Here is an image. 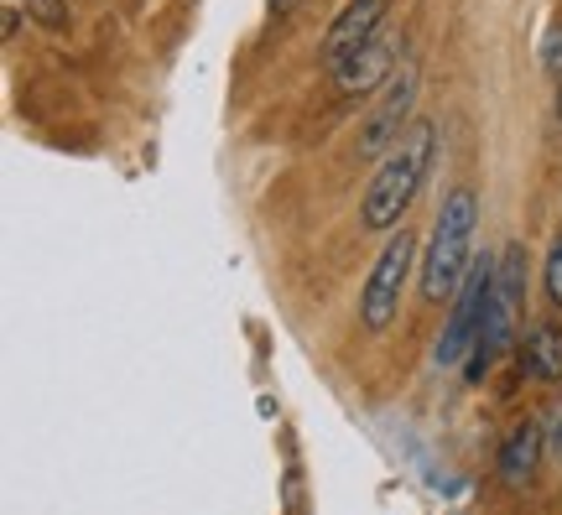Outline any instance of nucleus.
Wrapping results in <instances>:
<instances>
[{
  "label": "nucleus",
  "mask_w": 562,
  "mask_h": 515,
  "mask_svg": "<svg viewBox=\"0 0 562 515\" xmlns=\"http://www.w3.org/2000/svg\"><path fill=\"white\" fill-rule=\"evenodd\" d=\"M432 152H438V125H432V120H412V131L375 161V178L364 182V199H360V224L364 229H375V235L402 229L406 209H412V199H417V188L427 182Z\"/></svg>",
  "instance_id": "f257e3e1"
},
{
  "label": "nucleus",
  "mask_w": 562,
  "mask_h": 515,
  "mask_svg": "<svg viewBox=\"0 0 562 515\" xmlns=\"http://www.w3.org/2000/svg\"><path fill=\"white\" fill-rule=\"evenodd\" d=\"M474 229H480V199H474V188L459 182L442 199L438 219H432V235L422 245L417 260L422 302H448L459 292V281L469 277V260H474Z\"/></svg>",
  "instance_id": "f03ea898"
},
{
  "label": "nucleus",
  "mask_w": 562,
  "mask_h": 515,
  "mask_svg": "<svg viewBox=\"0 0 562 515\" xmlns=\"http://www.w3.org/2000/svg\"><path fill=\"white\" fill-rule=\"evenodd\" d=\"M417 271V235L412 229H391L381 245V256L370 266V277L360 287V323L370 334H385L396 313H402V298H406V281Z\"/></svg>",
  "instance_id": "7ed1b4c3"
},
{
  "label": "nucleus",
  "mask_w": 562,
  "mask_h": 515,
  "mask_svg": "<svg viewBox=\"0 0 562 515\" xmlns=\"http://www.w3.org/2000/svg\"><path fill=\"white\" fill-rule=\"evenodd\" d=\"M490 292H495V256H474L469 260V277L453 292V313L442 323L438 349H432L438 370H459L463 359H469V349H474V338L484 328V313H490Z\"/></svg>",
  "instance_id": "20e7f679"
},
{
  "label": "nucleus",
  "mask_w": 562,
  "mask_h": 515,
  "mask_svg": "<svg viewBox=\"0 0 562 515\" xmlns=\"http://www.w3.org/2000/svg\"><path fill=\"white\" fill-rule=\"evenodd\" d=\"M417 89H422V68L412 58H402V68L391 74V83H385L381 94H375V104H370V115L360 120V157L381 161L396 141L412 131V110H417Z\"/></svg>",
  "instance_id": "39448f33"
},
{
  "label": "nucleus",
  "mask_w": 562,
  "mask_h": 515,
  "mask_svg": "<svg viewBox=\"0 0 562 515\" xmlns=\"http://www.w3.org/2000/svg\"><path fill=\"white\" fill-rule=\"evenodd\" d=\"M402 58H406L402 37L381 32V37H370L364 47L344 53V58L328 68V79H334V89H339L344 100H370V94H381L385 83H391V74L402 68Z\"/></svg>",
  "instance_id": "423d86ee"
},
{
  "label": "nucleus",
  "mask_w": 562,
  "mask_h": 515,
  "mask_svg": "<svg viewBox=\"0 0 562 515\" xmlns=\"http://www.w3.org/2000/svg\"><path fill=\"white\" fill-rule=\"evenodd\" d=\"M385 16H391V0H349L339 16L328 21V32H323V42H318L323 68H334L344 53H355V47H364L370 37H381Z\"/></svg>",
  "instance_id": "0eeeda50"
},
{
  "label": "nucleus",
  "mask_w": 562,
  "mask_h": 515,
  "mask_svg": "<svg viewBox=\"0 0 562 515\" xmlns=\"http://www.w3.org/2000/svg\"><path fill=\"white\" fill-rule=\"evenodd\" d=\"M547 458V427L542 422H516L501 443V458H495V474H501L505 490H526L537 469Z\"/></svg>",
  "instance_id": "6e6552de"
},
{
  "label": "nucleus",
  "mask_w": 562,
  "mask_h": 515,
  "mask_svg": "<svg viewBox=\"0 0 562 515\" xmlns=\"http://www.w3.org/2000/svg\"><path fill=\"white\" fill-rule=\"evenodd\" d=\"M521 370L531 380H547V385H558L562 380V328L558 323H537V328H526Z\"/></svg>",
  "instance_id": "1a4fd4ad"
},
{
  "label": "nucleus",
  "mask_w": 562,
  "mask_h": 515,
  "mask_svg": "<svg viewBox=\"0 0 562 515\" xmlns=\"http://www.w3.org/2000/svg\"><path fill=\"white\" fill-rule=\"evenodd\" d=\"M542 287H547V302L562 313V235L552 239V250H547V266H542Z\"/></svg>",
  "instance_id": "9d476101"
},
{
  "label": "nucleus",
  "mask_w": 562,
  "mask_h": 515,
  "mask_svg": "<svg viewBox=\"0 0 562 515\" xmlns=\"http://www.w3.org/2000/svg\"><path fill=\"white\" fill-rule=\"evenodd\" d=\"M26 11H32L47 32H63V26H68V0H26Z\"/></svg>",
  "instance_id": "9b49d317"
},
{
  "label": "nucleus",
  "mask_w": 562,
  "mask_h": 515,
  "mask_svg": "<svg viewBox=\"0 0 562 515\" xmlns=\"http://www.w3.org/2000/svg\"><path fill=\"white\" fill-rule=\"evenodd\" d=\"M542 68L552 74V79H562V21H558V26H547V37H542Z\"/></svg>",
  "instance_id": "f8f14e48"
},
{
  "label": "nucleus",
  "mask_w": 562,
  "mask_h": 515,
  "mask_svg": "<svg viewBox=\"0 0 562 515\" xmlns=\"http://www.w3.org/2000/svg\"><path fill=\"white\" fill-rule=\"evenodd\" d=\"M542 427H547V458H552V463L562 469V401L552 406V416H547Z\"/></svg>",
  "instance_id": "ddd939ff"
},
{
  "label": "nucleus",
  "mask_w": 562,
  "mask_h": 515,
  "mask_svg": "<svg viewBox=\"0 0 562 515\" xmlns=\"http://www.w3.org/2000/svg\"><path fill=\"white\" fill-rule=\"evenodd\" d=\"M0 26H5V37H16V32H21V11H16V5H5V21H0Z\"/></svg>",
  "instance_id": "4468645a"
},
{
  "label": "nucleus",
  "mask_w": 562,
  "mask_h": 515,
  "mask_svg": "<svg viewBox=\"0 0 562 515\" xmlns=\"http://www.w3.org/2000/svg\"><path fill=\"white\" fill-rule=\"evenodd\" d=\"M266 5H271V16H286V11H292L297 0H266Z\"/></svg>",
  "instance_id": "2eb2a0df"
},
{
  "label": "nucleus",
  "mask_w": 562,
  "mask_h": 515,
  "mask_svg": "<svg viewBox=\"0 0 562 515\" xmlns=\"http://www.w3.org/2000/svg\"><path fill=\"white\" fill-rule=\"evenodd\" d=\"M558 120H562V79H558Z\"/></svg>",
  "instance_id": "dca6fc26"
}]
</instances>
